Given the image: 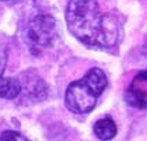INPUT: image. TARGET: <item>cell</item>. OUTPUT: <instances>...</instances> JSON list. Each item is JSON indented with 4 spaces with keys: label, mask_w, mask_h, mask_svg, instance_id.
Wrapping results in <instances>:
<instances>
[{
    "label": "cell",
    "mask_w": 147,
    "mask_h": 141,
    "mask_svg": "<svg viewBox=\"0 0 147 141\" xmlns=\"http://www.w3.org/2000/svg\"><path fill=\"white\" fill-rule=\"evenodd\" d=\"M69 31L92 48H111L118 39V25L102 14L97 0H70L66 10Z\"/></svg>",
    "instance_id": "cell-1"
},
{
    "label": "cell",
    "mask_w": 147,
    "mask_h": 141,
    "mask_svg": "<svg viewBox=\"0 0 147 141\" xmlns=\"http://www.w3.org/2000/svg\"><path fill=\"white\" fill-rule=\"evenodd\" d=\"M108 85V80L101 68L94 67L79 81L67 87L65 103L73 113H88L95 108L98 98Z\"/></svg>",
    "instance_id": "cell-2"
},
{
    "label": "cell",
    "mask_w": 147,
    "mask_h": 141,
    "mask_svg": "<svg viewBox=\"0 0 147 141\" xmlns=\"http://www.w3.org/2000/svg\"><path fill=\"white\" fill-rule=\"evenodd\" d=\"M56 38V22L51 15L39 14L28 22L25 39L32 53H39L49 48Z\"/></svg>",
    "instance_id": "cell-3"
},
{
    "label": "cell",
    "mask_w": 147,
    "mask_h": 141,
    "mask_svg": "<svg viewBox=\"0 0 147 141\" xmlns=\"http://www.w3.org/2000/svg\"><path fill=\"white\" fill-rule=\"evenodd\" d=\"M126 102L133 108L143 109L147 106V70L139 73L132 80L126 91Z\"/></svg>",
    "instance_id": "cell-4"
},
{
    "label": "cell",
    "mask_w": 147,
    "mask_h": 141,
    "mask_svg": "<svg viewBox=\"0 0 147 141\" xmlns=\"http://www.w3.org/2000/svg\"><path fill=\"white\" fill-rule=\"evenodd\" d=\"M21 94L28 101H41L46 98V84L32 71H27L21 76Z\"/></svg>",
    "instance_id": "cell-5"
},
{
    "label": "cell",
    "mask_w": 147,
    "mask_h": 141,
    "mask_svg": "<svg viewBox=\"0 0 147 141\" xmlns=\"http://www.w3.org/2000/svg\"><path fill=\"white\" fill-rule=\"evenodd\" d=\"M21 95V83L17 78L0 77V98L16 99Z\"/></svg>",
    "instance_id": "cell-6"
},
{
    "label": "cell",
    "mask_w": 147,
    "mask_h": 141,
    "mask_svg": "<svg viewBox=\"0 0 147 141\" xmlns=\"http://www.w3.org/2000/svg\"><path fill=\"white\" fill-rule=\"evenodd\" d=\"M94 133L97 134L100 140H112L116 136V124L112 119H108V117L101 119L94 124Z\"/></svg>",
    "instance_id": "cell-7"
},
{
    "label": "cell",
    "mask_w": 147,
    "mask_h": 141,
    "mask_svg": "<svg viewBox=\"0 0 147 141\" xmlns=\"http://www.w3.org/2000/svg\"><path fill=\"white\" fill-rule=\"evenodd\" d=\"M0 141H30L17 131H4L0 134Z\"/></svg>",
    "instance_id": "cell-8"
},
{
    "label": "cell",
    "mask_w": 147,
    "mask_h": 141,
    "mask_svg": "<svg viewBox=\"0 0 147 141\" xmlns=\"http://www.w3.org/2000/svg\"><path fill=\"white\" fill-rule=\"evenodd\" d=\"M7 63V49L6 46L0 42V77H3V71Z\"/></svg>",
    "instance_id": "cell-9"
},
{
    "label": "cell",
    "mask_w": 147,
    "mask_h": 141,
    "mask_svg": "<svg viewBox=\"0 0 147 141\" xmlns=\"http://www.w3.org/2000/svg\"><path fill=\"white\" fill-rule=\"evenodd\" d=\"M144 52H146V54H147V39H146V42H144Z\"/></svg>",
    "instance_id": "cell-10"
},
{
    "label": "cell",
    "mask_w": 147,
    "mask_h": 141,
    "mask_svg": "<svg viewBox=\"0 0 147 141\" xmlns=\"http://www.w3.org/2000/svg\"><path fill=\"white\" fill-rule=\"evenodd\" d=\"M0 1H18V0H0Z\"/></svg>",
    "instance_id": "cell-11"
}]
</instances>
